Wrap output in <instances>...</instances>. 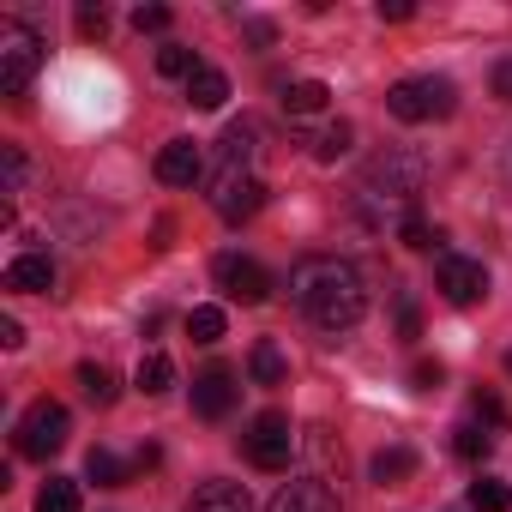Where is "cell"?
<instances>
[{
    "instance_id": "obj_1",
    "label": "cell",
    "mask_w": 512,
    "mask_h": 512,
    "mask_svg": "<svg viewBox=\"0 0 512 512\" xmlns=\"http://www.w3.org/2000/svg\"><path fill=\"white\" fill-rule=\"evenodd\" d=\"M290 296L332 338L350 332V326H362V314H368V284H362V272L350 260H338V253H308V260H296Z\"/></svg>"
},
{
    "instance_id": "obj_2",
    "label": "cell",
    "mask_w": 512,
    "mask_h": 512,
    "mask_svg": "<svg viewBox=\"0 0 512 512\" xmlns=\"http://www.w3.org/2000/svg\"><path fill=\"white\" fill-rule=\"evenodd\" d=\"M362 187L380 193V199H416V193L428 187V157H422L416 145H386V151L368 157Z\"/></svg>"
},
{
    "instance_id": "obj_3",
    "label": "cell",
    "mask_w": 512,
    "mask_h": 512,
    "mask_svg": "<svg viewBox=\"0 0 512 512\" xmlns=\"http://www.w3.org/2000/svg\"><path fill=\"white\" fill-rule=\"evenodd\" d=\"M386 109H392L398 121H446V115L458 109V85H452V79H434V73L398 79V85L386 91Z\"/></svg>"
},
{
    "instance_id": "obj_4",
    "label": "cell",
    "mask_w": 512,
    "mask_h": 512,
    "mask_svg": "<svg viewBox=\"0 0 512 512\" xmlns=\"http://www.w3.org/2000/svg\"><path fill=\"white\" fill-rule=\"evenodd\" d=\"M67 434H73V416H67V404H55V398H37V404L19 416V434H13V446H19V458H55V452L67 446Z\"/></svg>"
},
{
    "instance_id": "obj_5",
    "label": "cell",
    "mask_w": 512,
    "mask_h": 512,
    "mask_svg": "<svg viewBox=\"0 0 512 512\" xmlns=\"http://www.w3.org/2000/svg\"><path fill=\"white\" fill-rule=\"evenodd\" d=\"M37 67H43L37 31L19 25V19H7V25H0V91H7V97H25L31 79H37Z\"/></svg>"
},
{
    "instance_id": "obj_6",
    "label": "cell",
    "mask_w": 512,
    "mask_h": 512,
    "mask_svg": "<svg viewBox=\"0 0 512 512\" xmlns=\"http://www.w3.org/2000/svg\"><path fill=\"white\" fill-rule=\"evenodd\" d=\"M241 446H247L253 470H290V452H296V428H290V416H284V410H260V416L247 422Z\"/></svg>"
},
{
    "instance_id": "obj_7",
    "label": "cell",
    "mask_w": 512,
    "mask_h": 512,
    "mask_svg": "<svg viewBox=\"0 0 512 512\" xmlns=\"http://www.w3.org/2000/svg\"><path fill=\"white\" fill-rule=\"evenodd\" d=\"M211 278H217V290H223L229 302H247V308H260V302L272 296V272H266L260 260H247V253H217V260H211Z\"/></svg>"
},
{
    "instance_id": "obj_8",
    "label": "cell",
    "mask_w": 512,
    "mask_h": 512,
    "mask_svg": "<svg viewBox=\"0 0 512 512\" xmlns=\"http://www.w3.org/2000/svg\"><path fill=\"white\" fill-rule=\"evenodd\" d=\"M434 290L452 302V308H470L488 296V272L482 260H464V253H440V266H434Z\"/></svg>"
},
{
    "instance_id": "obj_9",
    "label": "cell",
    "mask_w": 512,
    "mask_h": 512,
    "mask_svg": "<svg viewBox=\"0 0 512 512\" xmlns=\"http://www.w3.org/2000/svg\"><path fill=\"white\" fill-rule=\"evenodd\" d=\"M211 205H217L229 223H241V217H253V211L266 205V181H260V175H217Z\"/></svg>"
},
{
    "instance_id": "obj_10",
    "label": "cell",
    "mask_w": 512,
    "mask_h": 512,
    "mask_svg": "<svg viewBox=\"0 0 512 512\" xmlns=\"http://www.w3.org/2000/svg\"><path fill=\"white\" fill-rule=\"evenodd\" d=\"M235 374L229 368H205V374H193V410L205 416V422H223L229 410H235Z\"/></svg>"
},
{
    "instance_id": "obj_11",
    "label": "cell",
    "mask_w": 512,
    "mask_h": 512,
    "mask_svg": "<svg viewBox=\"0 0 512 512\" xmlns=\"http://www.w3.org/2000/svg\"><path fill=\"white\" fill-rule=\"evenodd\" d=\"M266 512H338V494H332V482H320V476H296V482H284V488L272 494Z\"/></svg>"
},
{
    "instance_id": "obj_12",
    "label": "cell",
    "mask_w": 512,
    "mask_h": 512,
    "mask_svg": "<svg viewBox=\"0 0 512 512\" xmlns=\"http://www.w3.org/2000/svg\"><path fill=\"white\" fill-rule=\"evenodd\" d=\"M205 175V151L193 145V139H169L163 151H157V181L163 187H193Z\"/></svg>"
},
{
    "instance_id": "obj_13",
    "label": "cell",
    "mask_w": 512,
    "mask_h": 512,
    "mask_svg": "<svg viewBox=\"0 0 512 512\" xmlns=\"http://www.w3.org/2000/svg\"><path fill=\"white\" fill-rule=\"evenodd\" d=\"M253 151H260V127H253V121H229L223 127V169L217 175H247V163H253Z\"/></svg>"
},
{
    "instance_id": "obj_14",
    "label": "cell",
    "mask_w": 512,
    "mask_h": 512,
    "mask_svg": "<svg viewBox=\"0 0 512 512\" xmlns=\"http://www.w3.org/2000/svg\"><path fill=\"white\" fill-rule=\"evenodd\" d=\"M187 512H253V500L241 482H199L187 494Z\"/></svg>"
},
{
    "instance_id": "obj_15",
    "label": "cell",
    "mask_w": 512,
    "mask_h": 512,
    "mask_svg": "<svg viewBox=\"0 0 512 512\" xmlns=\"http://www.w3.org/2000/svg\"><path fill=\"white\" fill-rule=\"evenodd\" d=\"M55 284V266L43 260V253H19V260L7 266V290H25V296H43Z\"/></svg>"
},
{
    "instance_id": "obj_16",
    "label": "cell",
    "mask_w": 512,
    "mask_h": 512,
    "mask_svg": "<svg viewBox=\"0 0 512 512\" xmlns=\"http://www.w3.org/2000/svg\"><path fill=\"white\" fill-rule=\"evenodd\" d=\"M247 374L260 380V386H284L290 380V362H284V350L272 338H260V344H253V356H247Z\"/></svg>"
},
{
    "instance_id": "obj_17",
    "label": "cell",
    "mask_w": 512,
    "mask_h": 512,
    "mask_svg": "<svg viewBox=\"0 0 512 512\" xmlns=\"http://www.w3.org/2000/svg\"><path fill=\"white\" fill-rule=\"evenodd\" d=\"M133 386H139L145 398H163V392L175 386V362H169L163 350H145V356H139V374H133Z\"/></svg>"
},
{
    "instance_id": "obj_18",
    "label": "cell",
    "mask_w": 512,
    "mask_h": 512,
    "mask_svg": "<svg viewBox=\"0 0 512 512\" xmlns=\"http://www.w3.org/2000/svg\"><path fill=\"white\" fill-rule=\"evenodd\" d=\"M416 476V452L410 446H380L374 452V482L380 488H398V482H410Z\"/></svg>"
},
{
    "instance_id": "obj_19",
    "label": "cell",
    "mask_w": 512,
    "mask_h": 512,
    "mask_svg": "<svg viewBox=\"0 0 512 512\" xmlns=\"http://www.w3.org/2000/svg\"><path fill=\"white\" fill-rule=\"evenodd\" d=\"M79 386H85V398H91L97 410H109V404L121 398V380H115V368H103V362H79Z\"/></svg>"
},
{
    "instance_id": "obj_20",
    "label": "cell",
    "mask_w": 512,
    "mask_h": 512,
    "mask_svg": "<svg viewBox=\"0 0 512 512\" xmlns=\"http://www.w3.org/2000/svg\"><path fill=\"white\" fill-rule=\"evenodd\" d=\"M223 97H229V79H223L217 67H199V73L187 79V103H193V109H223Z\"/></svg>"
},
{
    "instance_id": "obj_21",
    "label": "cell",
    "mask_w": 512,
    "mask_h": 512,
    "mask_svg": "<svg viewBox=\"0 0 512 512\" xmlns=\"http://www.w3.org/2000/svg\"><path fill=\"white\" fill-rule=\"evenodd\" d=\"M326 103H332V91H326L320 79H296V85L284 91V115H296V121H302V115H320Z\"/></svg>"
},
{
    "instance_id": "obj_22",
    "label": "cell",
    "mask_w": 512,
    "mask_h": 512,
    "mask_svg": "<svg viewBox=\"0 0 512 512\" xmlns=\"http://www.w3.org/2000/svg\"><path fill=\"white\" fill-rule=\"evenodd\" d=\"M85 476H91L97 488H121V482H127V464H121L109 446H91V458H85Z\"/></svg>"
},
{
    "instance_id": "obj_23",
    "label": "cell",
    "mask_w": 512,
    "mask_h": 512,
    "mask_svg": "<svg viewBox=\"0 0 512 512\" xmlns=\"http://www.w3.org/2000/svg\"><path fill=\"white\" fill-rule=\"evenodd\" d=\"M470 506H476V512H512V488H506L500 476H476V482H470Z\"/></svg>"
},
{
    "instance_id": "obj_24",
    "label": "cell",
    "mask_w": 512,
    "mask_h": 512,
    "mask_svg": "<svg viewBox=\"0 0 512 512\" xmlns=\"http://www.w3.org/2000/svg\"><path fill=\"white\" fill-rule=\"evenodd\" d=\"M488 446H494V434H488L482 422H458V428H452V452H458V458L476 464V458H488Z\"/></svg>"
},
{
    "instance_id": "obj_25",
    "label": "cell",
    "mask_w": 512,
    "mask_h": 512,
    "mask_svg": "<svg viewBox=\"0 0 512 512\" xmlns=\"http://www.w3.org/2000/svg\"><path fill=\"white\" fill-rule=\"evenodd\" d=\"M37 512H79V482L49 476V482H43V494H37Z\"/></svg>"
},
{
    "instance_id": "obj_26",
    "label": "cell",
    "mask_w": 512,
    "mask_h": 512,
    "mask_svg": "<svg viewBox=\"0 0 512 512\" xmlns=\"http://www.w3.org/2000/svg\"><path fill=\"white\" fill-rule=\"evenodd\" d=\"M157 73H163V79H193L199 61H193L187 43H163V49H157Z\"/></svg>"
},
{
    "instance_id": "obj_27",
    "label": "cell",
    "mask_w": 512,
    "mask_h": 512,
    "mask_svg": "<svg viewBox=\"0 0 512 512\" xmlns=\"http://www.w3.org/2000/svg\"><path fill=\"white\" fill-rule=\"evenodd\" d=\"M350 139H356V133H350V127L338 121V127H320V133H314L308 145H314V157H320V163H338V157L350 151Z\"/></svg>"
},
{
    "instance_id": "obj_28",
    "label": "cell",
    "mask_w": 512,
    "mask_h": 512,
    "mask_svg": "<svg viewBox=\"0 0 512 512\" xmlns=\"http://www.w3.org/2000/svg\"><path fill=\"white\" fill-rule=\"evenodd\" d=\"M187 338L193 344H217L223 338V308H193L187 314Z\"/></svg>"
},
{
    "instance_id": "obj_29",
    "label": "cell",
    "mask_w": 512,
    "mask_h": 512,
    "mask_svg": "<svg viewBox=\"0 0 512 512\" xmlns=\"http://www.w3.org/2000/svg\"><path fill=\"white\" fill-rule=\"evenodd\" d=\"M470 416H476L488 434H500V428H506V404H500L494 392H476V398H470Z\"/></svg>"
},
{
    "instance_id": "obj_30",
    "label": "cell",
    "mask_w": 512,
    "mask_h": 512,
    "mask_svg": "<svg viewBox=\"0 0 512 512\" xmlns=\"http://www.w3.org/2000/svg\"><path fill=\"white\" fill-rule=\"evenodd\" d=\"M0 163H7V193H25V175H31L25 151L19 145H0Z\"/></svg>"
},
{
    "instance_id": "obj_31",
    "label": "cell",
    "mask_w": 512,
    "mask_h": 512,
    "mask_svg": "<svg viewBox=\"0 0 512 512\" xmlns=\"http://www.w3.org/2000/svg\"><path fill=\"white\" fill-rule=\"evenodd\" d=\"M398 235H404V247H416V253H422V247H434V241H440V235H434V229H428V223H422V217H404V229H398Z\"/></svg>"
},
{
    "instance_id": "obj_32",
    "label": "cell",
    "mask_w": 512,
    "mask_h": 512,
    "mask_svg": "<svg viewBox=\"0 0 512 512\" xmlns=\"http://www.w3.org/2000/svg\"><path fill=\"white\" fill-rule=\"evenodd\" d=\"M109 31V13L103 7H79V37H103Z\"/></svg>"
},
{
    "instance_id": "obj_33",
    "label": "cell",
    "mask_w": 512,
    "mask_h": 512,
    "mask_svg": "<svg viewBox=\"0 0 512 512\" xmlns=\"http://www.w3.org/2000/svg\"><path fill=\"white\" fill-rule=\"evenodd\" d=\"M133 25H139V31H169V7H139Z\"/></svg>"
},
{
    "instance_id": "obj_34",
    "label": "cell",
    "mask_w": 512,
    "mask_h": 512,
    "mask_svg": "<svg viewBox=\"0 0 512 512\" xmlns=\"http://www.w3.org/2000/svg\"><path fill=\"white\" fill-rule=\"evenodd\" d=\"M440 380H446V368H440V362H416V386H422V392H434Z\"/></svg>"
},
{
    "instance_id": "obj_35",
    "label": "cell",
    "mask_w": 512,
    "mask_h": 512,
    "mask_svg": "<svg viewBox=\"0 0 512 512\" xmlns=\"http://www.w3.org/2000/svg\"><path fill=\"white\" fill-rule=\"evenodd\" d=\"M494 97H500V103H512V55L494 67Z\"/></svg>"
},
{
    "instance_id": "obj_36",
    "label": "cell",
    "mask_w": 512,
    "mask_h": 512,
    "mask_svg": "<svg viewBox=\"0 0 512 512\" xmlns=\"http://www.w3.org/2000/svg\"><path fill=\"white\" fill-rule=\"evenodd\" d=\"M380 19H392V25H404V19H410V0H380Z\"/></svg>"
},
{
    "instance_id": "obj_37",
    "label": "cell",
    "mask_w": 512,
    "mask_h": 512,
    "mask_svg": "<svg viewBox=\"0 0 512 512\" xmlns=\"http://www.w3.org/2000/svg\"><path fill=\"white\" fill-rule=\"evenodd\" d=\"M0 344H7V350H19V344H25V332H19V320H0Z\"/></svg>"
},
{
    "instance_id": "obj_38",
    "label": "cell",
    "mask_w": 512,
    "mask_h": 512,
    "mask_svg": "<svg viewBox=\"0 0 512 512\" xmlns=\"http://www.w3.org/2000/svg\"><path fill=\"white\" fill-rule=\"evenodd\" d=\"M500 175H506V187H512V139H506V151H500Z\"/></svg>"
},
{
    "instance_id": "obj_39",
    "label": "cell",
    "mask_w": 512,
    "mask_h": 512,
    "mask_svg": "<svg viewBox=\"0 0 512 512\" xmlns=\"http://www.w3.org/2000/svg\"><path fill=\"white\" fill-rule=\"evenodd\" d=\"M506 374H512V350H506Z\"/></svg>"
}]
</instances>
